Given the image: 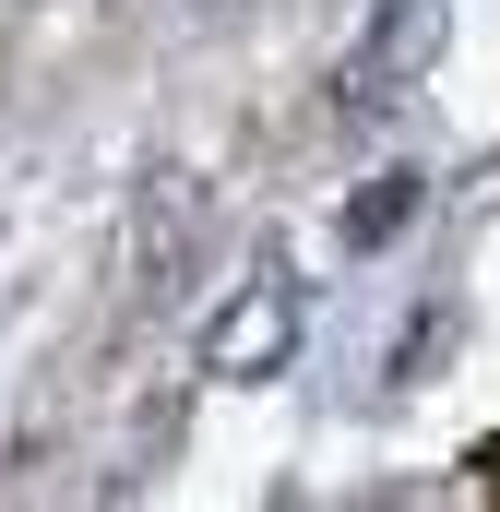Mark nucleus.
I'll return each instance as SVG.
<instances>
[{
    "mask_svg": "<svg viewBox=\"0 0 500 512\" xmlns=\"http://www.w3.org/2000/svg\"><path fill=\"white\" fill-rule=\"evenodd\" d=\"M298 322H310V310H298L286 262H262L239 298L203 322V370H215V382H262V370H286V358H298Z\"/></svg>",
    "mask_w": 500,
    "mask_h": 512,
    "instance_id": "obj_1",
    "label": "nucleus"
},
{
    "mask_svg": "<svg viewBox=\"0 0 500 512\" xmlns=\"http://www.w3.org/2000/svg\"><path fill=\"white\" fill-rule=\"evenodd\" d=\"M441 36H453V0H381L370 36H358V60H346V108H358V120L393 108V96L441 60Z\"/></svg>",
    "mask_w": 500,
    "mask_h": 512,
    "instance_id": "obj_2",
    "label": "nucleus"
},
{
    "mask_svg": "<svg viewBox=\"0 0 500 512\" xmlns=\"http://www.w3.org/2000/svg\"><path fill=\"white\" fill-rule=\"evenodd\" d=\"M191 251H203V179H191V167H155V191H143V215H131V274H143V298H167Z\"/></svg>",
    "mask_w": 500,
    "mask_h": 512,
    "instance_id": "obj_3",
    "label": "nucleus"
},
{
    "mask_svg": "<svg viewBox=\"0 0 500 512\" xmlns=\"http://www.w3.org/2000/svg\"><path fill=\"white\" fill-rule=\"evenodd\" d=\"M405 215H417V167H381L370 191H346V251H381V239H405Z\"/></svg>",
    "mask_w": 500,
    "mask_h": 512,
    "instance_id": "obj_4",
    "label": "nucleus"
}]
</instances>
